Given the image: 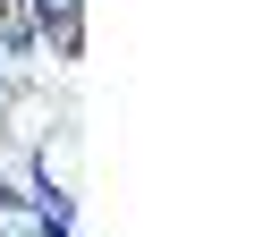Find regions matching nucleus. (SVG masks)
<instances>
[{
  "label": "nucleus",
  "instance_id": "nucleus-1",
  "mask_svg": "<svg viewBox=\"0 0 254 237\" xmlns=\"http://www.w3.org/2000/svg\"><path fill=\"white\" fill-rule=\"evenodd\" d=\"M26 17H34V34H43L60 59H76V34H85V0H26Z\"/></svg>",
  "mask_w": 254,
  "mask_h": 237
}]
</instances>
